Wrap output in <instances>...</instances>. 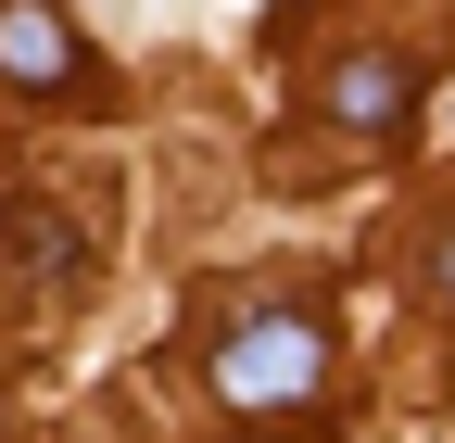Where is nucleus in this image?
Here are the masks:
<instances>
[{
  "mask_svg": "<svg viewBox=\"0 0 455 443\" xmlns=\"http://www.w3.org/2000/svg\"><path fill=\"white\" fill-rule=\"evenodd\" d=\"M329 393V329L304 304H266L241 329H215V406L228 418H304Z\"/></svg>",
  "mask_w": 455,
  "mask_h": 443,
  "instance_id": "nucleus-1",
  "label": "nucleus"
},
{
  "mask_svg": "<svg viewBox=\"0 0 455 443\" xmlns=\"http://www.w3.org/2000/svg\"><path fill=\"white\" fill-rule=\"evenodd\" d=\"M316 115L355 127V140H392L418 115V64H405V51H341V64L316 77Z\"/></svg>",
  "mask_w": 455,
  "mask_h": 443,
  "instance_id": "nucleus-2",
  "label": "nucleus"
},
{
  "mask_svg": "<svg viewBox=\"0 0 455 443\" xmlns=\"http://www.w3.org/2000/svg\"><path fill=\"white\" fill-rule=\"evenodd\" d=\"M0 77H13V89H76L89 77L64 0H0Z\"/></svg>",
  "mask_w": 455,
  "mask_h": 443,
  "instance_id": "nucleus-3",
  "label": "nucleus"
},
{
  "mask_svg": "<svg viewBox=\"0 0 455 443\" xmlns=\"http://www.w3.org/2000/svg\"><path fill=\"white\" fill-rule=\"evenodd\" d=\"M0 241H13V266H26V279H76V229H64V215H51V203H13V215H0Z\"/></svg>",
  "mask_w": 455,
  "mask_h": 443,
  "instance_id": "nucleus-4",
  "label": "nucleus"
},
{
  "mask_svg": "<svg viewBox=\"0 0 455 443\" xmlns=\"http://www.w3.org/2000/svg\"><path fill=\"white\" fill-rule=\"evenodd\" d=\"M418 279H430V304H455V229L430 241V266H418Z\"/></svg>",
  "mask_w": 455,
  "mask_h": 443,
  "instance_id": "nucleus-5",
  "label": "nucleus"
}]
</instances>
